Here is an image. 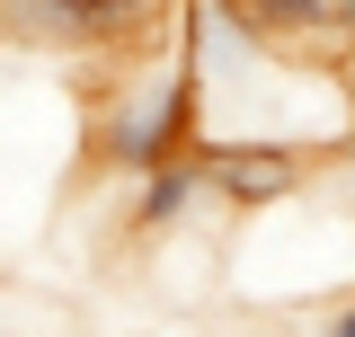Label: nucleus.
<instances>
[{
  "label": "nucleus",
  "mask_w": 355,
  "mask_h": 337,
  "mask_svg": "<svg viewBox=\"0 0 355 337\" xmlns=\"http://www.w3.org/2000/svg\"><path fill=\"white\" fill-rule=\"evenodd\" d=\"M329 44H338V62H355V0H329Z\"/></svg>",
  "instance_id": "nucleus-4"
},
{
  "label": "nucleus",
  "mask_w": 355,
  "mask_h": 337,
  "mask_svg": "<svg viewBox=\"0 0 355 337\" xmlns=\"http://www.w3.org/2000/svg\"><path fill=\"white\" fill-rule=\"evenodd\" d=\"M178 0H0V36L36 44V53H125Z\"/></svg>",
  "instance_id": "nucleus-2"
},
{
  "label": "nucleus",
  "mask_w": 355,
  "mask_h": 337,
  "mask_svg": "<svg viewBox=\"0 0 355 337\" xmlns=\"http://www.w3.org/2000/svg\"><path fill=\"white\" fill-rule=\"evenodd\" d=\"M284 337H355V293H320L284 311Z\"/></svg>",
  "instance_id": "nucleus-3"
},
{
  "label": "nucleus",
  "mask_w": 355,
  "mask_h": 337,
  "mask_svg": "<svg viewBox=\"0 0 355 337\" xmlns=\"http://www.w3.org/2000/svg\"><path fill=\"white\" fill-rule=\"evenodd\" d=\"M196 142V98H187V62L178 44L142 36L125 53H107V89L89 98V168L107 178H142V168L178 160Z\"/></svg>",
  "instance_id": "nucleus-1"
}]
</instances>
